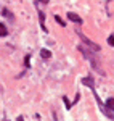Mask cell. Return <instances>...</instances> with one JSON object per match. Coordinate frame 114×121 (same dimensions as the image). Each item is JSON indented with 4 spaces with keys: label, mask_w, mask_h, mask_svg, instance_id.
Wrapping results in <instances>:
<instances>
[{
    "label": "cell",
    "mask_w": 114,
    "mask_h": 121,
    "mask_svg": "<svg viewBox=\"0 0 114 121\" xmlns=\"http://www.w3.org/2000/svg\"><path fill=\"white\" fill-rule=\"evenodd\" d=\"M77 48H79V52H80V53H82V55H84V56L87 58V60L90 61V65H92V68L95 69L96 73H100L101 76H105V71H103V68L100 66V60H98V58H96V56L93 55L95 52H93V53H90V52H88V48H87L85 45H79Z\"/></svg>",
    "instance_id": "cell-1"
},
{
    "label": "cell",
    "mask_w": 114,
    "mask_h": 121,
    "mask_svg": "<svg viewBox=\"0 0 114 121\" xmlns=\"http://www.w3.org/2000/svg\"><path fill=\"white\" fill-rule=\"evenodd\" d=\"M76 32H77V36L80 37V40H82V42H84L85 45H88V47H90V50H93V52H100V50H101V47L98 45V44H95V42H92V40H90V39L87 37L85 34H82L80 31H76Z\"/></svg>",
    "instance_id": "cell-2"
},
{
    "label": "cell",
    "mask_w": 114,
    "mask_h": 121,
    "mask_svg": "<svg viewBox=\"0 0 114 121\" xmlns=\"http://www.w3.org/2000/svg\"><path fill=\"white\" fill-rule=\"evenodd\" d=\"M67 19H69V21H72V23H76V24H82V23H84L82 18H80L77 13H72V11H69V13H67Z\"/></svg>",
    "instance_id": "cell-3"
},
{
    "label": "cell",
    "mask_w": 114,
    "mask_h": 121,
    "mask_svg": "<svg viewBox=\"0 0 114 121\" xmlns=\"http://www.w3.org/2000/svg\"><path fill=\"white\" fill-rule=\"evenodd\" d=\"M82 84H84V86H87L90 91H93V89H95V81H93V78H92V76L84 78V79H82Z\"/></svg>",
    "instance_id": "cell-4"
},
{
    "label": "cell",
    "mask_w": 114,
    "mask_h": 121,
    "mask_svg": "<svg viewBox=\"0 0 114 121\" xmlns=\"http://www.w3.org/2000/svg\"><path fill=\"white\" fill-rule=\"evenodd\" d=\"M2 15H3L5 18L8 19V21H11V23L15 21V15H13V13H11L8 8H3V10H2Z\"/></svg>",
    "instance_id": "cell-5"
},
{
    "label": "cell",
    "mask_w": 114,
    "mask_h": 121,
    "mask_svg": "<svg viewBox=\"0 0 114 121\" xmlns=\"http://www.w3.org/2000/svg\"><path fill=\"white\" fill-rule=\"evenodd\" d=\"M40 56H42L43 60H50V58H51V52H50L48 48H42V50H40Z\"/></svg>",
    "instance_id": "cell-6"
},
{
    "label": "cell",
    "mask_w": 114,
    "mask_h": 121,
    "mask_svg": "<svg viewBox=\"0 0 114 121\" xmlns=\"http://www.w3.org/2000/svg\"><path fill=\"white\" fill-rule=\"evenodd\" d=\"M5 36H8V29L3 23H0V37H5Z\"/></svg>",
    "instance_id": "cell-7"
},
{
    "label": "cell",
    "mask_w": 114,
    "mask_h": 121,
    "mask_svg": "<svg viewBox=\"0 0 114 121\" xmlns=\"http://www.w3.org/2000/svg\"><path fill=\"white\" fill-rule=\"evenodd\" d=\"M106 107H108V108H109L111 112H114V99H113V97L106 100Z\"/></svg>",
    "instance_id": "cell-8"
},
{
    "label": "cell",
    "mask_w": 114,
    "mask_h": 121,
    "mask_svg": "<svg viewBox=\"0 0 114 121\" xmlns=\"http://www.w3.org/2000/svg\"><path fill=\"white\" fill-rule=\"evenodd\" d=\"M63 102H64V107H66L67 110H69V108H71V107H72V103L69 102V99H67L66 95H64V97H63Z\"/></svg>",
    "instance_id": "cell-9"
},
{
    "label": "cell",
    "mask_w": 114,
    "mask_h": 121,
    "mask_svg": "<svg viewBox=\"0 0 114 121\" xmlns=\"http://www.w3.org/2000/svg\"><path fill=\"white\" fill-rule=\"evenodd\" d=\"M55 21H56L58 24H59V26H63V28H64V26H66V23H64V21H63V19L59 18V16H58V15H55Z\"/></svg>",
    "instance_id": "cell-10"
},
{
    "label": "cell",
    "mask_w": 114,
    "mask_h": 121,
    "mask_svg": "<svg viewBox=\"0 0 114 121\" xmlns=\"http://www.w3.org/2000/svg\"><path fill=\"white\" fill-rule=\"evenodd\" d=\"M34 3H35V7H39L40 3H42V5H47L48 0H34Z\"/></svg>",
    "instance_id": "cell-11"
},
{
    "label": "cell",
    "mask_w": 114,
    "mask_h": 121,
    "mask_svg": "<svg viewBox=\"0 0 114 121\" xmlns=\"http://www.w3.org/2000/svg\"><path fill=\"white\" fill-rule=\"evenodd\" d=\"M108 44L114 47V36H109V37H108Z\"/></svg>",
    "instance_id": "cell-12"
},
{
    "label": "cell",
    "mask_w": 114,
    "mask_h": 121,
    "mask_svg": "<svg viewBox=\"0 0 114 121\" xmlns=\"http://www.w3.org/2000/svg\"><path fill=\"white\" fill-rule=\"evenodd\" d=\"M16 121H24V118H23V116H18V118H16Z\"/></svg>",
    "instance_id": "cell-13"
}]
</instances>
